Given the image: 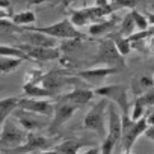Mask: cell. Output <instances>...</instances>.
I'll return each instance as SVG.
<instances>
[{
    "label": "cell",
    "mask_w": 154,
    "mask_h": 154,
    "mask_svg": "<svg viewBox=\"0 0 154 154\" xmlns=\"http://www.w3.org/2000/svg\"><path fill=\"white\" fill-rule=\"evenodd\" d=\"M107 104L109 100L100 98L85 115L83 118V128L94 131L100 139L106 136V118H107Z\"/></svg>",
    "instance_id": "obj_1"
},
{
    "label": "cell",
    "mask_w": 154,
    "mask_h": 154,
    "mask_svg": "<svg viewBox=\"0 0 154 154\" xmlns=\"http://www.w3.org/2000/svg\"><path fill=\"white\" fill-rule=\"evenodd\" d=\"M94 95L106 98L116 104L121 110L122 118H130V100H128V89L125 85H106L94 89Z\"/></svg>",
    "instance_id": "obj_2"
},
{
    "label": "cell",
    "mask_w": 154,
    "mask_h": 154,
    "mask_svg": "<svg viewBox=\"0 0 154 154\" xmlns=\"http://www.w3.org/2000/svg\"><path fill=\"white\" fill-rule=\"evenodd\" d=\"M146 116L143 115L142 118L131 121L130 118H122V127H121V142H122V149L124 152H131L133 145L136 143L137 137L142 136L145 128L148 127Z\"/></svg>",
    "instance_id": "obj_3"
},
{
    "label": "cell",
    "mask_w": 154,
    "mask_h": 154,
    "mask_svg": "<svg viewBox=\"0 0 154 154\" xmlns=\"http://www.w3.org/2000/svg\"><path fill=\"white\" fill-rule=\"evenodd\" d=\"M36 32H41L44 35H48L54 39H85L86 35L80 32L77 27L71 24L68 18H63L54 24L45 26V27H32Z\"/></svg>",
    "instance_id": "obj_4"
},
{
    "label": "cell",
    "mask_w": 154,
    "mask_h": 154,
    "mask_svg": "<svg viewBox=\"0 0 154 154\" xmlns=\"http://www.w3.org/2000/svg\"><path fill=\"white\" fill-rule=\"evenodd\" d=\"M56 145L54 137H45L42 134H38L36 131H29L26 134V139L21 145L8 149V154H29V152H39L42 149H50Z\"/></svg>",
    "instance_id": "obj_5"
},
{
    "label": "cell",
    "mask_w": 154,
    "mask_h": 154,
    "mask_svg": "<svg viewBox=\"0 0 154 154\" xmlns=\"http://www.w3.org/2000/svg\"><path fill=\"white\" fill-rule=\"evenodd\" d=\"M92 65H104V66H113V68H124L125 60L115 48L110 38L100 41L97 56L92 59Z\"/></svg>",
    "instance_id": "obj_6"
},
{
    "label": "cell",
    "mask_w": 154,
    "mask_h": 154,
    "mask_svg": "<svg viewBox=\"0 0 154 154\" xmlns=\"http://www.w3.org/2000/svg\"><path fill=\"white\" fill-rule=\"evenodd\" d=\"M27 131H24L17 122L6 119L0 128V149H12L21 145L26 139Z\"/></svg>",
    "instance_id": "obj_7"
},
{
    "label": "cell",
    "mask_w": 154,
    "mask_h": 154,
    "mask_svg": "<svg viewBox=\"0 0 154 154\" xmlns=\"http://www.w3.org/2000/svg\"><path fill=\"white\" fill-rule=\"evenodd\" d=\"M79 109V106H75L72 103H68V101H60L57 106H54V110H53V115H51V121L48 122L47 128H48V133L50 134H56L60 127L72 118V115L75 113V110Z\"/></svg>",
    "instance_id": "obj_8"
},
{
    "label": "cell",
    "mask_w": 154,
    "mask_h": 154,
    "mask_svg": "<svg viewBox=\"0 0 154 154\" xmlns=\"http://www.w3.org/2000/svg\"><path fill=\"white\" fill-rule=\"evenodd\" d=\"M14 118L18 121V125L24 130V131H38L44 127L48 125V121L44 119V118H39L41 115H36V113H32V112H27V110H23V109H15L12 112Z\"/></svg>",
    "instance_id": "obj_9"
},
{
    "label": "cell",
    "mask_w": 154,
    "mask_h": 154,
    "mask_svg": "<svg viewBox=\"0 0 154 154\" xmlns=\"http://www.w3.org/2000/svg\"><path fill=\"white\" fill-rule=\"evenodd\" d=\"M17 107L32 112V113H36V115H41V116H45V118L51 116L53 110H54V106L51 104V101H48L45 98H29V97L18 98Z\"/></svg>",
    "instance_id": "obj_10"
},
{
    "label": "cell",
    "mask_w": 154,
    "mask_h": 154,
    "mask_svg": "<svg viewBox=\"0 0 154 154\" xmlns=\"http://www.w3.org/2000/svg\"><path fill=\"white\" fill-rule=\"evenodd\" d=\"M30 60H39V62H44V60H54V59H59L60 57V50L57 47H53V48H44V47H33V45H29V44H20L17 45Z\"/></svg>",
    "instance_id": "obj_11"
},
{
    "label": "cell",
    "mask_w": 154,
    "mask_h": 154,
    "mask_svg": "<svg viewBox=\"0 0 154 154\" xmlns=\"http://www.w3.org/2000/svg\"><path fill=\"white\" fill-rule=\"evenodd\" d=\"M72 80L69 77H66L62 71H57V69H51L45 74H42L41 80H39V85L51 92H54L57 95L59 91H62L68 83H71Z\"/></svg>",
    "instance_id": "obj_12"
},
{
    "label": "cell",
    "mask_w": 154,
    "mask_h": 154,
    "mask_svg": "<svg viewBox=\"0 0 154 154\" xmlns=\"http://www.w3.org/2000/svg\"><path fill=\"white\" fill-rule=\"evenodd\" d=\"M23 39H24V44H29V45H33V47H44V48L57 47V41L54 38L44 35L41 32H36L32 27H24Z\"/></svg>",
    "instance_id": "obj_13"
},
{
    "label": "cell",
    "mask_w": 154,
    "mask_h": 154,
    "mask_svg": "<svg viewBox=\"0 0 154 154\" xmlns=\"http://www.w3.org/2000/svg\"><path fill=\"white\" fill-rule=\"evenodd\" d=\"M121 68H113V66H97V68H89V69H82L77 72V75L83 80L88 82H100L106 77L119 72Z\"/></svg>",
    "instance_id": "obj_14"
},
{
    "label": "cell",
    "mask_w": 154,
    "mask_h": 154,
    "mask_svg": "<svg viewBox=\"0 0 154 154\" xmlns=\"http://www.w3.org/2000/svg\"><path fill=\"white\" fill-rule=\"evenodd\" d=\"M95 143L91 142V140H83V139H66L60 143H56L53 146V149H56L59 154H77L80 152L82 148H86V146H94Z\"/></svg>",
    "instance_id": "obj_15"
},
{
    "label": "cell",
    "mask_w": 154,
    "mask_h": 154,
    "mask_svg": "<svg viewBox=\"0 0 154 154\" xmlns=\"http://www.w3.org/2000/svg\"><path fill=\"white\" fill-rule=\"evenodd\" d=\"M94 97L95 95H94V91L92 89H88V88H74L71 92H68L63 97H60V100L68 101V103H72L75 106L82 107V106L88 104Z\"/></svg>",
    "instance_id": "obj_16"
},
{
    "label": "cell",
    "mask_w": 154,
    "mask_h": 154,
    "mask_svg": "<svg viewBox=\"0 0 154 154\" xmlns=\"http://www.w3.org/2000/svg\"><path fill=\"white\" fill-rule=\"evenodd\" d=\"M23 92H24V95L29 97V98H45V100H48V98L57 97L54 92H51V91L42 88L39 83H33V82H24V85H23Z\"/></svg>",
    "instance_id": "obj_17"
},
{
    "label": "cell",
    "mask_w": 154,
    "mask_h": 154,
    "mask_svg": "<svg viewBox=\"0 0 154 154\" xmlns=\"http://www.w3.org/2000/svg\"><path fill=\"white\" fill-rule=\"evenodd\" d=\"M152 86H154V82L149 75H134L131 79V83H130V89H131V94L134 97L142 95L143 92H146Z\"/></svg>",
    "instance_id": "obj_18"
},
{
    "label": "cell",
    "mask_w": 154,
    "mask_h": 154,
    "mask_svg": "<svg viewBox=\"0 0 154 154\" xmlns=\"http://www.w3.org/2000/svg\"><path fill=\"white\" fill-rule=\"evenodd\" d=\"M118 24L116 21V17H110L109 20H101L98 23H92L89 24V29H88V33L92 35V36H100V35H104V33H110L112 29H115Z\"/></svg>",
    "instance_id": "obj_19"
},
{
    "label": "cell",
    "mask_w": 154,
    "mask_h": 154,
    "mask_svg": "<svg viewBox=\"0 0 154 154\" xmlns=\"http://www.w3.org/2000/svg\"><path fill=\"white\" fill-rule=\"evenodd\" d=\"M18 104V97H8L0 100V128H2L3 122L12 115V112L17 109Z\"/></svg>",
    "instance_id": "obj_20"
},
{
    "label": "cell",
    "mask_w": 154,
    "mask_h": 154,
    "mask_svg": "<svg viewBox=\"0 0 154 154\" xmlns=\"http://www.w3.org/2000/svg\"><path fill=\"white\" fill-rule=\"evenodd\" d=\"M109 38L112 39L115 48L118 50V53H119L122 57H125L127 54H130V51H131V45H130V42H128L127 38L121 36L119 33H110Z\"/></svg>",
    "instance_id": "obj_21"
},
{
    "label": "cell",
    "mask_w": 154,
    "mask_h": 154,
    "mask_svg": "<svg viewBox=\"0 0 154 154\" xmlns=\"http://www.w3.org/2000/svg\"><path fill=\"white\" fill-rule=\"evenodd\" d=\"M68 20L77 29H79V27H85V26H88L91 23L88 15H86V12H85V9H74V11H71V15H69Z\"/></svg>",
    "instance_id": "obj_22"
},
{
    "label": "cell",
    "mask_w": 154,
    "mask_h": 154,
    "mask_svg": "<svg viewBox=\"0 0 154 154\" xmlns=\"http://www.w3.org/2000/svg\"><path fill=\"white\" fill-rule=\"evenodd\" d=\"M21 59L17 57H0V74H9L14 72L20 65H21Z\"/></svg>",
    "instance_id": "obj_23"
},
{
    "label": "cell",
    "mask_w": 154,
    "mask_h": 154,
    "mask_svg": "<svg viewBox=\"0 0 154 154\" xmlns=\"http://www.w3.org/2000/svg\"><path fill=\"white\" fill-rule=\"evenodd\" d=\"M0 57H17L21 60L32 62L18 47H12V45H0Z\"/></svg>",
    "instance_id": "obj_24"
},
{
    "label": "cell",
    "mask_w": 154,
    "mask_h": 154,
    "mask_svg": "<svg viewBox=\"0 0 154 154\" xmlns=\"http://www.w3.org/2000/svg\"><path fill=\"white\" fill-rule=\"evenodd\" d=\"M35 21H36V15L32 11H23V12H18V14L12 15V23L20 26V27L29 26V24H32Z\"/></svg>",
    "instance_id": "obj_25"
},
{
    "label": "cell",
    "mask_w": 154,
    "mask_h": 154,
    "mask_svg": "<svg viewBox=\"0 0 154 154\" xmlns=\"http://www.w3.org/2000/svg\"><path fill=\"white\" fill-rule=\"evenodd\" d=\"M134 30H136V27H134V23H133L131 14L128 12V14L122 18V21H121V27H119L118 33H119L121 36H124V38H128Z\"/></svg>",
    "instance_id": "obj_26"
},
{
    "label": "cell",
    "mask_w": 154,
    "mask_h": 154,
    "mask_svg": "<svg viewBox=\"0 0 154 154\" xmlns=\"http://www.w3.org/2000/svg\"><path fill=\"white\" fill-rule=\"evenodd\" d=\"M130 14H131L134 27H136L137 30H146V29H149V23H148V20L145 18V15H143L142 12H139L137 9H131Z\"/></svg>",
    "instance_id": "obj_27"
},
{
    "label": "cell",
    "mask_w": 154,
    "mask_h": 154,
    "mask_svg": "<svg viewBox=\"0 0 154 154\" xmlns=\"http://www.w3.org/2000/svg\"><path fill=\"white\" fill-rule=\"evenodd\" d=\"M145 112H146V107H145V104L140 101V98H139V97H136V100L133 101V109H131L130 119H131V121H136V119L142 118V116L145 115Z\"/></svg>",
    "instance_id": "obj_28"
},
{
    "label": "cell",
    "mask_w": 154,
    "mask_h": 154,
    "mask_svg": "<svg viewBox=\"0 0 154 154\" xmlns=\"http://www.w3.org/2000/svg\"><path fill=\"white\" fill-rule=\"evenodd\" d=\"M151 35H152V29H146V30L133 32L127 39H128V42L131 44V42H137V41H146V39L151 38Z\"/></svg>",
    "instance_id": "obj_29"
},
{
    "label": "cell",
    "mask_w": 154,
    "mask_h": 154,
    "mask_svg": "<svg viewBox=\"0 0 154 154\" xmlns=\"http://www.w3.org/2000/svg\"><path fill=\"white\" fill-rule=\"evenodd\" d=\"M80 41L82 39H66L63 44H60V47H57L60 51L63 53H72L77 47L80 45Z\"/></svg>",
    "instance_id": "obj_30"
},
{
    "label": "cell",
    "mask_w": 154,
    "mask_h": 154,
    "mask_svg": "<svg viewBox=\"0 0 154 154\" xmlns=\"http://www.w3.org/2000/svg\"><path fill=\"white\" fill-rule=\"evenodd\" d=\"M139 98H140V101L145 104L146 109L152 107V106H154V89H152V88L148 89L146 92H143L142 95H139Z\"/></svg>",
    "instance_id": "obj_31"
},
{
    "label": "cell",
    "mask_w": 154,
    "mask_h": 154,
    "mask_svg": "<svg viewBox=\"0 0 154 154\" xmlns=\"http://www.w3.org/2000/svg\"><path fill=\"white\" fill-rule=\"evenodd\" d=\"M112 3H115L118 6V9L119 8H131V9H134L137 0H113Z\"/></svg>",
    "instance_id": "obj_32"
},
{
    "label": "cell",
    "mask_w": 154,
    "mask_h": 154,
    "mask_svg": "<svg viewBox=\"0 0 154 154\" xmlns=\"http://www.w3.org/2000/svg\"><path fill=\"white\" fill-rule=\"evenodd\" d=\"M142 134H143L146 139H149V140H154V125H148Z\"/></svg>",
    "instance_id": "obj_33"
},
{
    "label": "cell",
    "mask_w": 154,
    "mask_h": 154,
    "mask_svg": "<svg viewBox=\"0 0 154 154\" xmlns=\"http://www.w3.org/2000/svg\"><path fill=\"white\" fill-rule=\"evenodd\" d=\"M77 154H101V152H100V146L94 145V146H89V149L82 151V152H77Z\"/></svg>",
    "instance_id": "obj_34"
},
{
    "label": "cell",
    "mask_w": 154,
    "mask_h": 154,
    "mask_svg": "<svg viewBox=\"0 0 154 154\" xmlns=\"http://www.w3.org/2000/svg\"><path fill=\"white\" fill-rule=\"evenodd\" d=\"M94 5L95 6H100V8H106L110 3H109V0H94Z\"/></svg>",
    "instance_id": "obj_35"
},
{
    "label": "cell",
    "mask_w": 154,
    "mask_h": 154,
    "mask_svg": "<svg viewBox=\"0 0 154 154\" xmlns=\"http://www.w3.org/2000/svg\"><path fill=\"white\" fill-rule=\"evenodd\" d=\"M9 0H0V9H9Z\"/></svg>",
    "instance_id": "obj_36"
},
{
    "label": "cell",
    "mask_w": 154,
    "mask_h": 154,
    "mask_svg": "<svg viewBox=\"0 0 154 154\" xmlns=\"http://www.w3.org/2000/svg\"><path fill=\"white\" fill-rule=\"evenodd\" d=\"M36 154H59L56 149H53V148H50V149H42V151H39V152H36Z\"/></svg>",
    "instance_id": "obj_37"
},
{
    "label": "cell",
    "mask_w": 154,
    "mask_h": 154,
    "mask_svg": "<svg viewBox=\"0 0 154 154\" xmlns=\"http://www.w3.org/2000/svg\"><path fill=\"white\" fill-rule=\"evenodd\" d=\"M8 17H9V12H8V9H0V20L8 18Z\"/></svg>",
    "instance_id": "obj_38"
},
{
    "label": "cell",
    "mask_w": 154,
    "mask_h": 154,
    "mask_svg": "<svg viewBox=\"0 0 154 154\" xmlns=\"http://www.w3.org/2000/svg\"><path fill=\"white\" fill-rule=\"evenodd\" d=\"M44 2H48V0H29V5H39Z\"/></svg>",
    "instance_id": "obj_39"
},
{
    "label": "cell",
    "mask_w": 154,
    "mask_h": 154,
    "mask_svg": "<svg viewBox=\"0 0 154 154\" xmlns=\"http://www.w3.org/2000/svg\"><path fill=\"white\" fill-rule=\"evenodd\" d=\"M3 91H5V86H3V85H0V94H2Z\"/></svg>",
    "instance_id": "obj_40"
},
{
    "label": "cell",
    "mask_w": 154,
    "mask_h": 154,
    "mask_svg": "<svg viewBox=\"0 0 154 154\" xmlns=\"http://www.w3.org/2000/svg\"><path fill=\"white\" fill-rule=\"evenodd\" d=\"M29 154H36V152H29Z\"/></svg>",
    "instance_id": "obj_41"
},
{
    "label": "cell",
    "mask_w": 154,
    "mask_h": 154,
    "mask_svg": "<svg viewBox=\"0 0 154 154\" xmlns=\"http://www.w3.org/2000/svg\"><path fill=\"white\" fill-rule=\"evenodd\" d=\"M66 2H71V0H66Z\"/></svg>",
    "instance_id": "obj_42"
}]
</instances>
